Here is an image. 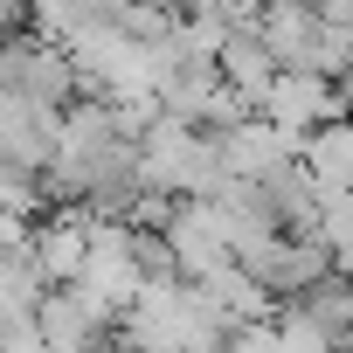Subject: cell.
<instances>
[{
	"label": "cell",
	"instance_id": "obj_2",
	"mask_svg": "<svg viewBox=\"0 0 353 353\" xmlns=\"http://www.w3.org/2000/svg\"><path fill=\"white\" fill-rule=\"evenodd\" d=\"M215 139H222V166H229V181H250V188H263L270 173H284V166L305 152V139L277 132L270 118H243L236 132H215Z\"/></svg>",
	"mask_w": 353,
	"mask_h": 353
},
{
	"label": "cell",
	"instance_id": "obj_1",
	"mask_svg": "<svg viewBox=\"0 0 353 353\" xmlns=\"http://www.w3.org/2000/svg\"><path fill=\"white\" fill-rule=\"evenodd\" d=\"M256 118H270V125H277V132H291V139H312V132L339 125V118H346V104H339V83H332V77L277 70V77H270V90H263V104H256Z\"/></svg>",
	"mask_w": 353,
	"mask_h": 353
},
{
	"label": "cell",
	"instance_id": "obj_3",
	"mask_svg": "<svg viewBox=\"0 0 353 353\" xmlns=\"http://www.w3.org/2000/svg\"><path fill=\"white\" fill-rule=\"evenodd\" d=\"M250 21H256V14H250ZM215 77H222V83L256 111V104H263V90H270V77H277V63H270V49H263L250 28H236V35L222 42V56H215Z\"/></svg>",
	"mask_w": 353,
	"mask_h": 353
}]
</instances>
